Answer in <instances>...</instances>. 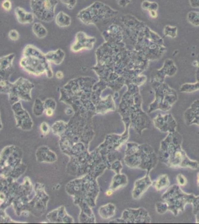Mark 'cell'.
Masks as SVG:
<instances>
[{"mask_svg":"<svg viewBox=\"0 0 199 224\" xmlns=\"http://www.w3.org/2000/svg\"><path fill=\"white\" fill-rule=\"evenodd\" d=\"M8 37L13 41H16L19 39V33L16 30H11L8 34Z\"/></svg>","mask_w":199,"mask_h":224,"instance_id":"obj_21","label":"cell"},{"mask_svg":"<svg viewBox=\"0 0 199 224\" xmlns=\"http://www.w3.org/2000/svg\"><path fill=\"white\" fill-rule=\"evenodd\" d=\"M112 194V190H107V192H106V195H107V196H111Z\"/></svg>","mask_w":199,"mask_h":224,"instance_id":"obj_27","label":"cell"},{"mask_svg":"<svg viewBox=\"0 0 199 224\" xmlns=\"http://www.w3.org/2000/svg\"><path fill=\"white\" fill-rule=\"evenodd\" d=\"M119 15V13L105 4L96 1L77 14V18L84 24H106Z\"/></svg>","mask_w":199,"mask_h":224,"instance_id":"obj_4","label":"cell"},{"mask_svg":"<svg viewBox=\"0 0 199 224\" xmlns=\"http://www.w3.org/2000/svg\"><path fill=\"white\" fill-rule=\"evenodd\" d=\"M170 185V181L168 176L167 175H163L158 177L156 181L154 183V186L156 189L158 191H160L162 189L167 187Z\"/></svg>","mask_w":199,"mask_h":224,"instance_id":"obj_14","label":"cell"},{"mask_svg":"<svg viewBox=\"0 0 199 224\" xmlns=\"http://www.w3.org/2000/svg\"><path fill=\"white\" fill-rule=\"evenodd\" d=\"M182 137L175 131L169 133L161 143L159 151V159L161 162L173 168H186L197 169L199 162L188 157L182 149Z\"/></svg>","mask_w":199,"mask_h":224,"instance_id":"obj_1","label":"cell"},{"mask_svg":"<svg viewBox=\"0 0 199 224\" xmlns=\"http://www.w3.org/2000/svg\"><path fill=\"white\" fill-rule=\"evenodd\" d=\"M24 55L20 65L27 72L38 76L46 73L50 78L53 76L50 62L45 54L36 47L31 45L27 46L24 51Z\"/></svg>","mask_w":199,"mask_h":224,"instance_id":"obj_3","label":"cell"},{"mask_svg":"<svg viewBox=\"0 0 199 224\" xmlns=\"http://www.w3.org/2000/svg\"></svg>","mask_w":199,"mask_h":224,"instance_id":"obj_29","label":"cell"},{"mask_svg":"<svg viewBox=\"0 0 199 224\" xmlns=\"http://www.w3.org/2000/svg\"><path fill=\"white\" fill-rule=\"evenodd\" d=\"M195 197L193 194L184 192L178 185H174L169 187L162 195L163 202L157 203V211L160 214L170 211L176 216L179 212L184 211L187 204H192Z\"/></svg>","mask_w":199,"mask_h":224,"instance_id":"obj_2","label":"cell"},{"mask_svg":"<svg viewBox=\"0 0 199 224\" xmlns=\"http://www.w3.org/2000/svg\"><path fill=\"white\" fill-rule=\"evenodd\" d=\"M45 113L47 116H51L54 113V110L52 108H46L45 109Z\"/></svg>","mask_w":199,"mask_h":224,"instance_id":"obj_24","label":"cell"},{"mask_svg":"<svg viewBox=\"0 0 199 224\" xmlns=\"http://www.w3.org/2000/svg\"><path fill=\"white\" fill-rule=\"evenodd\" d=\"M33 87L34 85L28 80L23 77H20L12 84L10 93L11 94L13 93L14 94H18L19 93L20 94L19 97L23 99L22 96H24V98L26 100H30V92Z\"/></svg>","mask_w":199,"mask_h":224,"instance_id":"obj_6","label":"cell"},{"mask_svg":"<svg viewBox=\"0 0 199 224\" xmlns=\"http://www.w3.org/2000/svg\"><path fill=\"white\" fill-rule=\"evenodd\" d=\"M38 8L34 11L36 16L43 21H51L54 17L58 0H38Z\"/></svg>","mask_w":199,"mask_h":224,"instance_id":"obj_5","label":"cell"},{"mask_svg":"<svg viewBox=\"0 0 199 224\" xmlns=\"http://www.w3.org/2000/svg\"><path fill=\"white\" fill-rule=\"evenodd\" d=\"M155 126L162 132H174L177 126L172 116L170 114L158 115L154 119Z\"/></svg>","mask_w":199,"mask_h":224,"instance_id":"obj_7","label":"cell"},{"mask_svg":"<svg viewBox=\"0 0 199 224\" xmlns=\"http://www.w3.org/2000/svg\"><path fill=\"white\" fill-rule=\"evenodd\" d=\"M185 119L187 125L196 124L199 126V111L198 110L195 111L194 108L192 110H187L185 115Z\"/></svg>","mask_w":199,"mask_h":224,"instance_id":"obj_12","label":"cell"},{"mask_svg":"<svg viewBox=\"0 0 199 224\" xmlns=\"http://www.w3.org/2000/svg\"><path fill=\"white\" fill-rule=\"evenodd\" d=\"M55 76H56V77L58 79L61 80V79H62V78L63 77V74L62 73L61 71H59L57 72V73L55 74Z\"/></svg>","mask_w":199,"mask_h":224,"instance_id":"obj_26","label":"cell"},{"mask_svg":"<svg viewBox=\"0 0 199 224\" xmlns=\"http://www.w3.org/2000/svg\"><path fill=\"white\" fill-rule=\"evenodd\" d=\"M55 22L57 25L60 27H66L71 25V19L69 16L61 11L57 15Z\"/></svg>","mask_w":199,"mask_h":224,"instance_id":"obj_13","label":"cell"},{"mask_svg":"<svg viewBox=\"0 0 199 224\" xmlns=\"http://www.w3.org/2000/svg\"><path fill=\"white\" fill-rule=\"evenodd\" d=\"M149 12L150 16L152 18H156L157 17V13L156 10H150Z\"/></svg>","mask_w":199,"mask_h":224,"instance_id":"obj_25","label":"cell"},{"mask_svg":"<svg viewBox=\"0 0 199 224\" xmlns=\"http://www.w3.org/2000/svg\"><path fill=\"white\" fill-rule=\"evenodd\" d=\"M142 8L144 10H157L158 5L156 2H151L149 1H144L142 4Z\"/></svg>","mask_w":199,"mask_h":224,"instance_id":"obj_17","label":"cell"},{"mask_svg":"<svg viewBox=\"0 0 199 224\" xmlns=\"http://www.w3.org/2000/svg\"><path fill=\"white\" fill-rule=\"evenodd\" d=\"M192 204L193 206V213L196 215V223L199 224V196H195Z\"/></svg>","mask_w":199,"mask_h":224,"instance_id":"obj_16","label":"cell"},{"mask_svg":"<svg viewBox=\"0 0 199 224\" xmlns=\"http://www.w3.org/2000/svg\"><path fill=\"white\" fill-rule=\"evenodd\" d=\"M61 1L70 10L73 9L76 4V0H61Z\"/></svg>","mask_w":199,"mask_h":224,"instance_id":"obj_19","label":"cell"},{"mask_svg":"<svg viewBox=\"0 0 199 224\" xmlns=\"http://www.w3.org/2000/svg\"><path fill=\"white\" fill-rule=\"evenodd\" d=\"M197 182H198V185L199 186V172L197 176Z\"/></svg>","mask_w":199,"mask_h":224,"instance_id":"obj_28","label":"cell"},{"mask_svg":"<svg viewBox=\"0 0 199 224\" xmlns=\"http://www.w3.org/2000/svg\"><path fill=\"white\" fill-rule=\"evenodd\" d=\"M45 55L49 62L58 65L63 61L65 57V53L63 50L59 49L55 51L49 52L45 54Z\"/></svg>","mask_w":199,"mask_h":224,"instance_id":"obj_10","label":"cell"},{"mask_svg":"<svg viewBox=\"0 0 199 224\" xmlns=\"http://www.w3.org/2000/svg\"><path fill=\"white\" fill-rule=\"evenodd\" d=\"M176 181L178 182V185L180 186H185L187 184V179L184 175L181 174L177 175Z\"/></svg>","mask_w":199,"mask_h":224,"instance_id":"obj_18","label":"cell"},{"mask_svg":"<svg viewBox=\"0 0 199 224\" xmlns=\"http://www.w3.org/2000/svg\"><path fill=\"white\" fill-rule=\"evenodd\" d=\"M96 42V38L87 36L82 32L77 33L76 41L71 47V50L74 52H78L82 50H91Z\"/></svg>","mask_w":199,"mask_h":224,"instance_id":"obj_8","label":"cell"},{"mask_svg":"<svg viewBox=\"0 0 199 224\" xmlns=\"http://www.w3.org/2000/svg\"><path fill=\"white\" fill-rule=\"evenodd\" d=\"M15 13L18 21L19 23L22 24H31L33 22L34 17L32 13H27L21 8H17L15 10Z\"/></svg>","mask_w":199,"mask_h":224,"instance_id":"obj_11","label":"cell"},{"mask_svg":"<svg viewBox=\"0 0 199 224\" xmlns=\"http://www.w3.org/2000/svg\"><path fill=\"white\" fill-rule=\"evenodd\" d=\"M118 4L121 6V7H126L127 5H128L131 0H116Z\"/></svg>","mask_w":199,"mask_h":224,"instance_id":"obj_23","label":"cell"},{"mask_svg":"<svg viewBox=\"0 0 199 224\" xmlns=\"http://www.w3.org/2000/svg\"><path fill=\"white\" fill-rule=\"evenodd\" d=\"M41 129L42 132L44 134H47L49 132V128L48 125L46 123H43L41 125Z\"/></svg>","mask_w":199,"mask_h":224,"instance_id":"obj_22","label":"cell"},{"mask_svg":"<svg viewBox=\"0 0 199 224\" xmlns=\"http://www.w3.org/2000/svg\"><path fill=\"white\" fill-rule=\"evenodd\" d=\"M151 184L152 182L148 176L136 181L133 192V196H136L135 198L140 197Z\"/></svg>","mask_w":199,"mask_h":224,"instance_id":"obj_9","label":"cell"},{"mask_svg":"<svg viewBox=\"0 0 199 224\" xmlns=\"http://www.w3.org/2000/svg\"><path fill=\"white\" fill-rule=\"evenodd\" d=\"M32 30L34 34L40 38L46 37L47 34L46 29L40 23H35L33 25Z\"/></svg>","mask_w":199,"mask_h":224,"instance_id":"obj_15","label":"cell"},{"mask_svg":"<svg viewBox=\"0 0 199 224\" xmlns=\"http://www.w3.org/2000/svg\"><path fill=\"white\" fill-rule=\"evenodd\" d=\"M2 7L6 11H10L12 9V4L10 0H4L2 3Z\"/></svg>","mask_w":199,"mask_h":224,"instance_id":"obj_20","label":"cell"}]
</instances>
